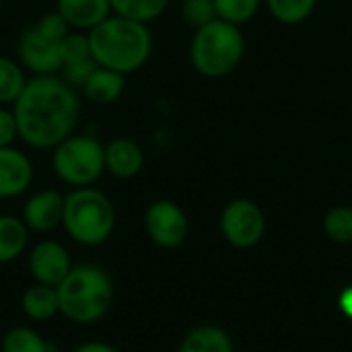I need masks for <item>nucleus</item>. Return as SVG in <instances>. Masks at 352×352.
<instances>
[{
    "mask_svg": "<svg viewBox=\"0 0 352 352\" xmlns=\"http://www.w3.org/2000/svg\"><path fill=\"white\" fill-rule=\"evenodd\" d=\"M19 140L35 151H52L74 134L80 118L78 91L60 74L31 76L12 105Z\"/></svg>",
    "mask_w": 352,
    "mask_h": 352,
    "instance_id": "obj_1",
    "label": "nucleus"
},
{
    "mask_svg": "<svg viewBox=\"0 0 352 352\" xmlns=\"http://www.w3.org/2000/svg\"><path fill=\"white\" fill-rule=\"evenodd\" d=\"M91 56L97 66L134 74L153 56V33L146 23L111 14L89 31Z\"/></svg>",
    "mask_w": 352,
    "mask_h": 352,
    "instance_id": "obj_2",
    "label": "nucleus"
},
{
    "mask_svg": "<svg viewBox=\"0 0 352 352\" xmlns=\"http://www.w3.org/2000/svg\"><path fill=\"white\" fill-rule=\"evenodd\" d=\"M56 291L60 299V316L78 326L99 322L113 301L111 276L97 264L72 266Z\"/></svg>",
    "mask_w": 352,
    "mask_h": 352,
    "instance_id": "obj_3",
    "label": "nucleus"
},
{
    "mask_svg": "<svg viewBox=\"0 0 352 352\" xmlns=\"http://www.w3.org/2000/svg\"><path fill=\"white\" fill-rule=\"evenodd\" d=\"M245 56L241 27L214 19L194 31L190 41V62L206 78H223L235 72Z\"/></svg>",
    "mask_w": 352,
    "mask_h": 352,
    "instance_id": "obj_4",
    "label": "nucleus"
},
{
    "mask_svg": "<svg viewBox=\"0 0 352 352\" xmlns=\"http://www.w3.org/2000/svg\"><path fill=\"white\" fill-rule=\"evenodd\" d=\"M62 227L66 235L80 245H101L116 229V206L111 198L95 186L74 188L64 196Z\"/></svg>",
    "mask_w": 352,
    "mask_h": 352,
    "instance_id": "obj_5",
    "label": "nucleus"
},
{
    "mask_svg": "<svg viewBox=\"0 0 352 352\" xmlns=\"http://www.w3.org/2000/svg\"><path fill=\"white\" fill-rule=\"evenodd\" d=\"M52 167L72 190L95 186L105 173V144L89 134H70L52 148Z\"/></svg>",
    "mask_w": 352,
    "mask_h": 352,
    "instance_id": "obj_6",
    "label": "nucleus"
},
{
    "mask_svg": "<svg viewBox=\"0 0 352 352\" xmlns=\"http://www.w3.org/2000/svg\"><path fill=\"white\" fill-rule=\"evenodd\" d=\"M264 231L266 217L262 208L248 198L231 200L221 212V233L233 248H254L264 237Z\"/></svg>",
    "mask_w": 352,
    "mask_h": 352,
    "instance_id": "obj_7",
    "label": "nucleus"
},
{
    "mask_svg": "<svg viewBox=\"0 0 352 352\" xmlns=\"http://www.w3.org/2000/svg\"><path fill=\"white\" fill-rule=\"evenodd\" d=\"M144 229L151 241L159 248L173 250L182 245L190 231L188 214L171 200H157L144 212Z\"/></svg>",
    "mask_w": 352,
    "mask_h": 352,
    "instance_id": "obj_8",
    "label": "nucleus"
},
{
    "mask_svg": "<svg viewBox=\"0 0 352 352\" xmlns=\"http://www.w3.org/2000/svg\"><path fill=\"white\" fill-rule=\"evenodd\" d=\"M19 62L33 76L60 74L62 70L60 43L50 41L31 25L19 37Z\"/></svg>",
    "mask_w": 352,
    "mask_h": 352,
    "instance_id": "obj_9",
    "label": "nucleus"
},
{
    "mask_svg": "<svg viewBox=\"0 0 352 352\" xmlns=\"http://www.w3.org/2000/svg\"><path fill=\"white\" fill-rule=\"evenodd\" d=\"M27 266L35 283L58 287L72 270L68 250L56 239H43L35 243L27 256Z\"/></svg>",
    "mask_w": 352,
    "mask_h": 352,
    "instance_id": "obj_10",
    "label": "nucleus"
},
{
    "mask_svg": "<svg viewBox=\"0 0 352 352\" xmlns=\"http://www.w3.org/2000/svg\"><path fill=\"white\" fill-rule=\"evenodd\" d=\"M21 219L31 233H52L62 227L64 219V194L58 190H39L31 194L25 204Z\"/></svg>",
    "mask_w": 352,
    "mask_h": 352,
    "instance_id": "obj_11",
    "label": "nucleus"
},
{
    "mask_svg": "<svg viewBox=\"0 0 352 352\" xmlns=\"http://www.w3.org/2000/svg\"><path fill=\"white\" fill-rule=\"evenodd\" d=\"M35 177L33 163L29 155L21 148L6 146L0 148V198L10 200L23 196Z\"/></svg>",
    "mask_w": 352,
    "mask_h": 352,
    "instance_id": "obj_12",
    "label": "nucleus"
},
{
    "mask_svg": "<svg viewBox=\"0 0 352 352\" xmlns=\"http://www.w3.org/2000/svg\"><path fill=\"white\" fill-rule=\"evenodd\" d=\"M144 167V151L132 138H113L105 144V171L118 179H132Z\"/></svg>",
    "mask_w": 352,
    "mask_h": 352,
    "instance_id": "obj_13",
    "label": "nucleus"
},
{
    "mask_svg": "<svg viewBox=\"0 0 352 352\" xmlns=\"http://www.w3.org/2000/svg\"><path fill=\"white\" fill-rule=\"evenodd\" d=\"M56 10L70 29L85 33L113 14L109 0H56Z\"/></svg>",
    "mask_w": 352,
    "mask_h": 352,
    "instance_id": "obj_14",
    "label": "nucleus"
},
{
    "mask_svg": "<svg viewBox=\"0 0 352 352\" xmlns=\"http://www.w3.org/2000/svg\"><path fill=\"white\" fill-rule=\"evenodd\" d=\"M126 91V74L97 66L85 87L80 89L82 97L95 105H111L116 103Z\"/></svg>",
    "mask_w": 352,
    "mask_h": 352,
    "instance_id": "obj_15",
    "label": "nucleus"
},
{
    "mask_svg": "<svg viewBox=\"0 0 352 352\" xmlns=\"http://www.w3.org/2000/svg\"><path fill=\"white\" fill-rule=\"evenodd\" d=\"M21 309L25 318L33 322H47L60 314V299L56 287L33 283L31 287L25 289L21 297Z\"/></svg>",
    "mask_w": 352,
    "mask_h": 352,
    "instance_id": "obj_16",
    "label": "nucleus"
},
{
    "mask_svg": "<svg viewBox=\"0 0 352 352\" xmlns=\"http://www.w3.org/2000/svg\"><path fill=\"white\" fill-rule=\"evenodd\" d=\"M29 229L21 217L0 214V264L14 262L29 245Z\"/></svg>",
    "mask_w": 352,
    "mask_h": 352,
    "instance_id": "obj_17",
    "label": "nucleus"
},
{
    "mask_svg": "<svg viewBox=\"0 0 352 352\" xmlns=\"http://www.w3.org/2000/svg\"><path fill=\"white\" fill-rule=\"evenodd\" d=\"M179 352H233V342L225 330L200 326L184 338Z\"/></svg>",
    "mask_w": 352,
    "mask_h": 352,
    "instance_id": "obj_18",
    "label": "nucleus"
},
{
    "mask_svg": "<svg viewBox=\"0 0 352 352\" xmlns=\"http://www.w3.org/2000/svg\"><path fill=\"white\" fill-rule=\"evenodd\" d=\"M27 72L21 66V62L0 56V105L12 107L14 101L21 97L25 85H27Z\"/></svg>",
    "mask_w": 352,
    "mask_h": 352,
    "instance_id": "obj_19",
    "label": "nucleus"
},
{
    "mask_svg": "<svg viewBox=\"0 0 352 352\" xmlns=\"http://www.w3.org/2000/svg\"><path fill=\"white\" fill-rule=\"evenodd\" d=\"M109 4L113 14L148 25L163 16L169 6V0H109Z\"/></svg>",
    "mask_w": 352,
    "mask_h": 352,
    "instance_id": "obj_20",
    "label": "nucleus"
},
{
    "mask_svg": "<svg viewBox=\"0 0 352 352\" xmlns=\"http://www.w3.org/2000/svg\"><path fill=\"white\" fill-rule=\"evenodd\" d=\"M2 352H54V346L31 326H14L2 336Z\"/></svg>",
    "mask_w": 352,
    "mask_h": 352,
    "instance_id": "obj_21",
    "label": "nucleus"
},
{
    "mask_svg": "<svg viewBox=\"0 0 352 352\" xmlns=\"http://www.w3.org/2000/svg\"><path fill=\"white\" fill-rule=\"evenodd\" d=\"M264 4L283 25H301L318 8V0H264Z\"/></svg>",
    "mask_w": 352,
    "mask_h": 352,
    "instance_id": "obj_22",
    "label": "nucleus"
},
{
    "mask_svg": "<svg viewBox=\"0 0 352 352\" xmlns=\"http://www.w3.org/2000/svg\"><path fill=\"white\" fill-rule=\"evenodd\" d=\"M264 0H214L217 16L237 27L250 23L260 12Z\"/></svg>",
    "mask_w": 352,
    "mask_h": 352,
    "instance_id": "obj_23",
    "label": "nucleus"
},
{
    "mask_svg": "<svg viewBox=\"0 0 352 352\" xmlns=\"http://www.w3.org/2000/svg\"><path fill=\"white\" fill-rule=\"evenodd\" d=\"M324 231L334 243H352V208L334 206L324 217Z\"/></svg>",
    "mask_w": 352,
    "mask_h": 352,
    "instance_id": "obj_24",
    "label": "nucleus"
},
{
    "mask_svg": "<svg viewBox=\"0 0 352 352\" xmlns=\"http://www.w3.org/2000/svg\"><path fill=\"white\" fill-rule=\"evenodd\" d=\"M60 56H62V66L68 62H80L89 60L91 56V43H89V33L85 31H70L62 41H60Z\"/></svg>",
    "mask_w": 352,
    "mask_h": 352,
    "instance_id": "obj_25",
    "label": "nucleus"
},
{
    "mask_svg": "<svg viewBox=\"0 0 352 352\" xmlns=\"http://www.w3.org/2000/svg\"><path fill=\"white\" fill-rule=\"evenodd\" d=\"M182 19L194 29L219 19L214 0H182Z\"/></svg>",
    "mask_w": 352,
    "mask_h": 352,
    "instance_id": "obj_26",
    "label": "nucleus"
},
{
    "mask_svg": "<svg viewBox=\"0 0 352 352\" xmlns=\"http://www.w3.org/2000/svg\"><path fill=\"white\" fill-rule=\"evenodd\" d=\"M43 37H47L50 41L54 43H60L72 29L68 27V23L62 19V14L58 10H52V12H45L39 16V21L33 25Z\"/></svg>",
    "mask_w": 352,
    "mask_h": 352,
    "instance_id": "obj_27",
    "label": "nucleus"
},
{
    "mask_svg": "<svg viewBox=\"0 0 352 352\" xmlns=\"http://www.w3.org/2000/svg\"><path fill=\"white\" fill-rule=\"evenodd\" d=\"M97 68V62L93 58L89 60H80V62H68L62 66L60 76L76 91H80L85 87V82L89 80V76L93 74V70Z\"/></svg>",
    "mask_w": 352,
    "mask_h": 352,
    "instance_id": "obj_28",
    "label": "nucleus"
},
{
    "mask_svg": "<svg viewBox=\"0 0 352 352\" xmlns=\"http://www.w3.org/2000/svg\"><path fill=\"white\" fill-rule=\"evenodd\" d=\"M16 138H19V128H16L14 111L12 107L0 105V148L12 146Z\"/></svg>",
    "mask_w": 352,
    "mask_h": 352,
    "instance_id": "obj_29",
    "label": "nucleus"
},
{
    "mask_svg": "<svg viewBox=\"0 0 352 352\" xmlns=\"http://www.w3.org/2000/svg\"><path fill=\"white\" fill-rule=\"evenodd\" d=\"M72 352H118V349H113V346L107 344V342L93 340V342H85V344L76 346Z\"/></svg>",
    "mask_w": 352,
    "mask_h": 352,
    "instance_id": "obj_30",
    "label": "nucleus"
},
{
    "mask_svg": "<svg viewBox=\"0 0 352 352\" xmlns=\"http://www.w3.org/2000/svg\"><path fill=\"white\" fill-rule=\"evenodd\" d=\"M338 303H340V309L352 320V287H346V289L340 293Z\"/></svg>",
    "mask_w": 352,
    "mask_h": 352,
    "instance_id": "obj_31",
    "label": "nucleus"
}]
</instances>
